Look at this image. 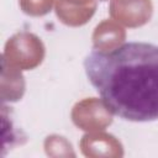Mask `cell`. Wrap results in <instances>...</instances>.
<instances>
[{"instance_id":"1","label":"cell","mask_w":158,"mask_h":158,"mask_svg":"<svg viewBox=\"0 0 158 158\" xmlns=\"http://www.w3.org/2000/svg\"><path fill=\"white\" fill-rule=\"evenodd\" d=\"M83 67L111 114L131 122L158 120L157 44L132 41L111 51L93 48Z\"/></svg>"}]
</instances>
